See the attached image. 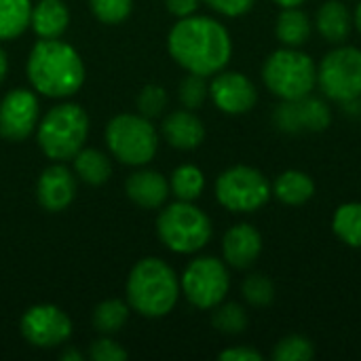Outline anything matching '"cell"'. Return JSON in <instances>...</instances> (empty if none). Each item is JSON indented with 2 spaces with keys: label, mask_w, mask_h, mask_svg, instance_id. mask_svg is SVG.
I'll use <instances>...</instances> for the list:
<instances>
[{
  "label": "cell",
  "mask_w": 361,
  "mask_h": 361,
  "mask_svg": "<svg viewBox=\"0 0 361 361\" xmlns=\"http://www.w3.org/2000/svg\"><path fill=\"white\" fill-rule=\"evenodd\" d=\"M169 55L186 72L212 76L224 70L233 55L228 30L214 17H182L167 36Z\"/></svg>",
  "instance_id": "6da1fadb"
},
{
  "label": "cell",
  "mask_w": 361,
  "mask_h": 361,
  "mask_svg": "<svg viewBox=\"0 0 361 361\" xmlns=\"http://www.w3.org/2000/svg\"><path fill=\"white\" fill-rule=\"evenodd\" d=\"M25 74L34 91L61 99L80 91L85 63L72 44L59 38H40L30 51Z\"/></svg>",
  "instance_id": "7a4b0ae2"
},
{
  "label": "cell",
  "mask_w": 361,
  "mask_h": 361,
  "mask_svg": "<svg viewBox=\"0 0 361 361\" xmlns=\"http://www.w3.org/2000/svg\"><path fill=\"white\" fill-rule=\"evenodd\" d=\"M180 279L161 258H142L127 279V302L142 317L159 319L173 311L180 298Z\"/></svg>",
  "instance_id": "3957f363"
},
{
  "label": "cell",
  "mask_w": 361,
  "mask_h": 361,
  "mask_svg": "<svg viewBox=\"0 0 361 361\" xmlns=\"http://www.w3.org/2000/svg\"><path fill=\"white\" fill-rule=\"evenodd\" d=\"M89 137V116L78 104H59L51 108L36 127V140L42 154L55 163L70 161L85 148Z\"/></svg>",
  "instance_id": "277c9868"
},
{
  "label": "cell",
  "mask_w": 361,
  "mask_h": 361,
  "mask_svg": "<svg viewBox=\"0 0 361 361\" xmlns=\"http://www.w3.org/2000/svg\"><path fill=\"white\" fill-rule=\"evenodd\" d=\"M157 235L173 254H197L209 243L214 228L209 216L195 201H176L159 214Z\"/></svg>",
  "instance_id": "5b68a950"
},
{
  "label": "cell",
  "mask_w": 361,
  "mask_h": 361,
  "mask_svg": "<svg viewBox=\"0 0 361 361\" xmlns=\"http://www.w3.org/2000/svg\"><path fill=\"white\" fill-rule=\"evenodd\" d=\"M262 80L275 97L298 99L317 87V63L296 47H281L264 59Z\"/></svg>",
  "instance_id": "8992f818"
},
{
  "label": "cell",
  "mask_w": 361,
  "mask_h": 361,
  "mask_svg": "<svg viewBox=\"0 0 361 361\" xmlns=\"http://www.w3.org/2000/svg\"><path fill=\"white\" fill-rule=\"evenodd\" d=\"M106 144L121 163L142 167L154 159L159 133L150 118L142 114H118L106 125Z\"/></svg>",
  "instance_id": "52a82bcc"
},
{
  "label": "cell",
  "mask_w": 361,
  "mask_h": 361,
  "mask_svg": "<svg viewBox=\"0 0 361 361\" xmlns=\"http://www.w3.org/2000/svg\"><path fill=\"white\" fill-rule=\"evenodd\" d=\"M317 87L334 104L361 99V49L334 44L317 66Z\"/></svg>",
  "instance_id": "ba28073f"
},
{
  "label": "cell",
  "mask_w": 361,
  "mask_h": 361,
  "mask_svg": "<svg viewBox=\"0 0 361 361\" xmlns=\"http://www.w3.org/2000/svg\"><path fill=\"white\" fill-rule=\"evenodd\" d=\"M273 197L267 176L250 165H235L222 171L216 180L218 203L233 214H254Z\"/></svg>",
  "instance_id": "9c48e42d"
},
{
  "label": "cell",
  "mask_w": 361,
  "mask_h": 361,
  "mask_svg": "<svg viewBox=\"0 0 361 361\" xmlns=\"http://www.w3.org/2000/svg\"><path fill=\"white\" fill-rule=\"evenodd\" d=\"M180 290L195 309H216L231 290L228 264L214 256L195 258L180 277Z\"/></svg>",
  "instance_id": "30bf717a"
},
{
  "label": "cell",
  "mask_w": 361,
  "mask_h": 361,
  "mask_svg": "<svg viewBox=\"0 0 361 361\" xmlns=\"http://www.w3.org/2000/svg\"><path fill=\"white\" fill-rule=\"evenodd\" d=\"M271 118L275 129L288 135L322 133L332 123V110L326 99L309 93L298 99H281V104L273 110Z\"/></svg>",
  "instance_id": "8fae6325"
},
{
  "label": "cell",
  "mask_w": 361,
  "mask_h": 361,
  "mask_svg": "<svg viewBox=\"0 0 361 361\" xmlns=\"http://www.w3.org/2000/svg\"><path fill=\"white\" fill-rule=\"evenodd\" d=\"M23 338L38 347V349H51L68 343L72 336V322L70 317L55 305H34L30 307L21 322H19Z\"/></svg>",
  "instance_id": "7c38bea8"
},
{
  "label": "cell",
  "mask_w": 361,
  "mask_h": 361,
  "mask_svg": "<svg viewBox=\"0 0 361 361\" xmlns=\"http://www.w3.org/2000/svg\"><path fill=\"white\" fill-rule=\"evenodd\" d=\"M38 99L30 89H13L0 102V137L23 142L38 127Z\"/></svg>",
  "instance_id": "4fadbf2b"
},
{
  "label": "cell",
  "mask_w": 361,
  "mask_h": 361,
  "mask_svg": "<svg viewBox=\"0 0 361 361\" xmlns=\"http://www.w3.org/2000/svg\"><path fill=\"white\" fill-rule=\"evenodd\" d=\"M209 97L220 112L239 116L247 114L256 106L258 89L245 74L235 70H220L214 74L209 85Z\"/></svg>",
  "instance_id": "5bb4252c"
},
{
  "label": "cell",
  "mask_w": 361,
  "mask_h": 361,
  "mask_svg": "<svg viewBox=\"0 0 361 361\" xmlns=\"http://www.w3.org/2000/svg\"><path fill=\"white\" fill-rule=\"evenodd\" d=\"M36 197H38L40 207L51 214L68 209V205L76 197L74 173L61 163L49 165L36 182Z\"/></svg>",
  "instance_id": "9a60e30c"
},
{
  "label": "cell",
  "mask_w": 361,
  "mask_h": 361,
  "mask_svg": "<svg viewBox=\"0 0 361 361\" xmlns=\"http://www.w3.org/2000/svg\"><path fill=\"white\" fill-rule=\"evenodd\" d=\"M262 254V235L256 226L241 222L226 231L222 239V260L237 269H250Z\"/></svg>",
  "instance_id": "2e32d148"
},
{
  "label": "cell",
  "mask_w": 361,
  "mask_h": 361,
  "mask_svg": "<svg viewBox=\"0 0 361 361\" xmlns=\"http://www.w3.org/2000/svg\"><path fill=\"white\" fill-rule=\"evenodd\" d=\"M127 197L140 205L142 209H159L167 203V197L171 192L167 178L161 171L154 169H140L133 171L125 182Z\"/></svg>",
  "instance_id": "e0dca14e"
},
{
  "label": "cell",
  "mask_w": 361,
  "mask_h": 361,
  "mask_svg": "<svg viewBox=\"0 0 361 361\" xmlns=\"http://www.w3.org/2000/svg\"><path fill=\"white\" fill-rule=\"evenodd\" d=\"M165 142L178 150H195L203 144L205 140V125L203 121L195 114V110H176L169 116L163 118L161 125Z\"/></svg>",
  "instance_id": "ac0fdd59"
},
{
  "label": "cell",
  "mask_w": 361,
  "mask_h": 361,
  "mask_svg": "<svg viewBox=\"0 0 361 361\" xmlns=\"http://www.w3.org/2000/svg\"><path fill=\"white\" fill-rule=\"evenodd\" d=\"M315 30L330 44H343L351 36L353 15L343 0H326L315 13Z\"/></svg>",
  "instance_id": "d6986e66"
},
{
  "label": "cell",
  "mask_w": 361,
  "mask_h": 361,
  "mask_svg": "<svg viewBox=\"0 0 361 361\" xmlns=\"http://www.w3.org/2000/svg\"><path fill=\"white\" fill-rule=\"evenodd\" d=\"M30 25L38 38H61L70 25V11L63 0H40L32 6Z\"/></svg>",
  "instance_id": "ffe728a7"
},
{
  "label": "cell",
  "mask_w": 361,
  "mask_h": 361,
  "mask_svg": "<svg viewBox=\"0 0 361 361\" xmlns=\"http://www.w3.org/2000/svg\"><path fill=\"white\" fill-rule=\"evenodd\" d=\"M313 21L300 6H283L275 19V36L283 47H305L311 38Z\"/></svg>",
  "instance_id": "44dd1931"
},
{
  "label": "cell",
  "mask_w": 361,
  "mask_h": 361,
  "mask_svg": "<svg viewBox=\"0 0 361 361\" xmlns=\"http://www.w3.org/2000/svg\"><path fill=\"white\" fill-rule=\"evenodd\" d=\"M273 197L281 201L283 205H305L315 197V182L309 173L300 169H288L277 176V180L271 184Z\"/></svg>",
  "instance_id": "7402d4cb"
},
{
  "label": "cell",
  "mask_w": 361,
  "mask_h": 361,
  "mask_svg": "<svg viewBox=\"0 0 361 361\" xmlns=\"http://www.w3.org/2000/svg\"><path fill=\"white\" fill-rule=\"evenodd\" d=\"M74 173L89 186H102L112 176V163L104 152L95 148H82L74 157Z\"/></svg>",
  "instance_id": "603a6c76"
},
{
  "label": "cell",
  "mask_w": 361,
  "mask_h": 361,
  "mask_svg": "<svg viewBox=\"0 0 361 361\" xmlns=\"http://www.w3.org/2000/svg\"><path fill=\"white\" fill-rule=\"evenodd\" d=\"M334 235L349 247L361 250V203L349 201L343 203L332 216Z\"/></svg>",
  "instance_id": "cb8c5ba5"
},
{
  "label": "cell",
  "mask_w": 361,
  "mask_h": 361,
  "mask_svg": "<svg viewBox=\"0 0 361 361\" xmlns=\"http://www.w3.org/2000/svg\"><path fill=\"white\" fill-rule=\"evenodd\" d=\"M32 2L30 0H0V40L21 36L30 27Z\"/></svg>",
  "instance_id": "d4e9b609"
},
{
  "label": "cell",
  "mask_w": 361,
  "mask_h": 361,
  "mask_svg": "<svg viewBox=\"0 0 361 361\" xmlns=\"http://www.w3.org/2000/svg\"><path fill=\"white\" fill-rule=\"evenodd\" d=\"M129 302H123L118 298L104 300L93 309V328L104 336H112L125 328V324L129 322Z\"/></svg>",
  "instance_id": "484cf974"
},
{
  "label": "cell",
  "mask_w": 361,
  "mask_h": 361,
  "mask_svg": "<svg viewBox=\"0 0 361 361\" xmlns=\"http://www.w3.org/2000/svg\"><path fill=\"white\" fill-rule=\"evenodd\" d=\"M169 188L178 201H197L203 195L205 176L197 165H180L171 173Z\"/></svg>",
  "instance_id": "4316f807"
},
{
  "label": "cell",
  "mask_w": 361,
  "mask_h": 361,
  "mask_svg": "<svg viewBox=\"0 0 361 361\" xmlns=\"http://www.w3.org/2000/svg\"><path fill=\"white\" fill-rule=\"evenodd\" d=\"M212 324L220 334L239 336L247 330L250 317H247V311L239 302H220L214 309Z\"/></svg>",
  "instance_id": "83f0119b"
},
{
  "label": "cell",
  "mask_w": 361,
  "mask_h": 361,
  "mask_svg": "<svg viewBox=\"0 0 361 361\" xmlns=\"http://www.w3.org/2000/svg\"><path fill=\"white\" fill-rule=\"evenodd\" d=\"M241 296L250 307L264 309V307L273 305V300H275V283L271 277H267L262 273H254L243 279Z\"/></svg>",
  "instance_id": "f1b7e54d"
},
{
  "label": "cell",
  "mask_w": 361,
  "mask_h": 361,
  "mask_svg": "<svg viewBox=\"0 0 361 361\" xmlns=\"http://www.w3.org/2000/svg\"><path fill=\"white\" fill-rule=\"evenodd\" d=\"M271 357L275 361H309L315 357V345L307 336L290 334L275 345Z\"/></svg>",
  "instance_id": "f546056e"
},
{
  "label": "cell",
  "mask_w": 361,
  "mask_h": 361,
  "mask_svg": "<svg viewBox=\"0 0 361 361\" xmlns=\"http://www.w3.org/2000/svg\"><path fill=\"white\" fill-rule=\"evenodd\" d=\"M178 97H180V104L186 108V110H199L205 99L209 97V85H207V76H201V74H192L188 72L180 87H178Z\"/></svg>",
  "instance_id": "4dcf8cb0"
},
{
  "label": "cell",
  "mask_w": 361,
  "mask_h": 361,
  "mask_svg": "<svg viewBox=\"0 0 361 361\" xmlns=\"http://www.w3.org/2000/svg\"><path fill=\"white\" fill-rule=\"evenodd\" d=\"M89 6L97 21L106 25H118L131 15L133 0H89Z\"/></svg>",
  "instance_id": "1f68e13d"
},
{
  "label": "cell",
  "mask_w": 361,
  "mask_h": 361,
  "mask_svg": "<svg viewBox=\"0 0 361 361\" xmlns=\"http://www.w3.org/2000/svg\"><path fill=\"white\" fill-rule=\"evenodd\" d=\"M137 112L146 118H157L167 108V91L161 85H146L137 93Z\"/></svg>",
  "instance_id": "d6a6232c"
},
{
  "label": "cell",
  "mask_w": 361,
  "mask_h": 361,
  "mask_svg": "<svg viewBox=\"0 0 361 361\" xmlns=\"http://www.w3.org/2000/svg\"><path fill=\"white\" fill-rule=\"evenodd\" d=\"M89 357L93 361H125L129 357V353L118 345L114 343L110 336H104L93 341L91 347H89Z\"/></svg>",
  "instance_id": "836d02e7"
},
{
  "label": "cell",
  "mask_w": 361,
  "mask_h": 361,
  "mask_svg": "<svg viewBox=\"0 0 361 361\" xmlns=\"http://www.w3.org/2000/svg\"><path fill=\"white\" fill-rule=\"evenodd\" d=\"M212 11L224 17H241L252 11L256 0H203Z\"/></svg>",
  "instance_id": "e575fe53"
},
{
  "label": "cell",
  "mask_w": 361,
  "mask_h": 361,
  "mask_svg": "<svg viewBox=\"0 0 361 361\" xmlns=\"http://www.w3.org/2000/svg\"><path fill=\"white\" fill-rule=\"evenodd\" d=\"M222 361H262V353L256 351L254 347H231V349H224L220 355Z\"/></svg>",
  "instance_id": "d590c367"
},
{
  "label": "cell",
  "mask_w": 361,
  "mask_h": 361,
  "mask_svg": "<svg viewBox=\"0 0 361 361\" xmlns=\"http://www.w3.org/2000/svg\"><path fill=\"white\" fill-rule=\"evenodd\" d=\"M199 4H201V0H165V8L178 19L195 15Z\"/></svg>",
  "instance_id": "8d00e7d4"
},
{
  "label": "cell",
  "mask_w": 361,
  "mask_h": 361,
  "mask_svg": "<svg viewBox=\"0 0 361 361\" xmlns=\"http://www.w3.org/2000/svg\"><path fill=\"white\" fill-rule=\"evenodd\" d=\"M6 74H8V57H6V51L0 47V85L4 82Z\"/></svg>",
  "instance_id": "74e56055"
},
{
  "label": "cell",
  "mask_w": 361,
  "mask_h": 361,
  "mask_svg": "<svg viewBox=\"0 0 361 361\" xmlns=\"http://www.w3.org/2000/svg\"><path fill=\"white\" fill-rule=\"evenodd\" d=\"M61 361H80L82 360V355H80V351H76V349H66L61 355Z\"/></svg>",
  "instance_id": "f35d334b"
},
{
  "label": "cell",
  "mask_w": 361,
  "mask_h": 361,
  "mask_svg": "<svg viewBox=\"0 0 361 361\" xmlns=\"http://www.w3.org/2000/svg\"><path fill=\"white\" fill-rule=\"evenodd\" d=\"M273 2L279 4V6L283 8V6H302L307 0H273Z\"/></svg>",
  "instance_id": "ab89813d"
},
{
  "label": "cell",
  "mask_w": 361,
  "mask_h": 361,
  "mask_svg": "<svg viewBox=\"0 0 361 361\" xmlns=\"http://www.w3.org/2000/svg\"><path fill=\"white\" fill-rule=\"evenodd\" d=\"M353 27L361 34V0L360 4L355 6V13H353Z\"/></svg>",
  "instance_id": "60d3db41"
},
{
  "label": "cell",
  "mask_w": 361,
  "mask_h": 361,
  "mask_svg": "<svg viewBox=\"0 0 361 361\" xmlns=\"http://www.w3.org/2000/svg\"><path fill=\"white\" fill-rule=\"evenodd\" d=\"M360 116H361V114H360Z\"/></svg>",
  "instance_id": "b9f144b4"
}]
</instances>
